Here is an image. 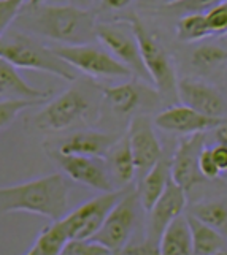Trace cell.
Here are the masks:
<instances>
[{
  "label": "cell",
  "instance_id": "cell-1",
  "mask_svg": "<svg viewBox=\"0 0 227 255\" xmlns=\"http://www.w3.org/2000/svg\"><path fill=\"white\" fill-rule=\"evenodd\" d=\"M97 21L87 8L76 5H30L14 21L16 30L60 45H87L97 40Z\"/></svg>",
  "mask_w": 227,
  "mask_h": 255
},
{
  "label": "cell",
  "instance_id": "cell-2",
  "mask_svg": "<svg viewBox=\"0 0 227 255\" xmlns=\"http://www.w3.org/2000/svg\"><path fill=\"white\" fill-rule=\"evenodd\" d=\"M0 209L2 213H32L60 221L68 213V186L62 174L52 173L33 181L14 184L0 189Z\"/></svg>",
  "mask_w": 227,
  "mask_h": 255
},
{
  "label": "cell",
  "instance_id": "cell-3",
  "mask_svg": "<svg viewBox=\"0 0 227 255\" xmlns=\"http://www.w3.org/2000/svg\"><path fill=\"white\" fill-rule=\"evenodd\" d=\"M0 57L17 68L37 70L52 76L62 78L68 83L78 80V70L60 57L54 48H46L38 40L21 30L3 32L0 41Z\"/></svg>",
  "mask_w": 227,
  "mask_h": 255
},
{
  "label": "cell",
  "instance_id": "cell-4",
  "mask_svg": "<svg viewBox=\"0 0 227 255\" xmlns=\"http://www.w3.org/2000/svg\"><path fill=\"white\" fill-rule=\"evenodd\" d=\"M97 113L95 99L83 84H75L57 99L45 103L33 118V124L41 131H64L80 124H87Z\"/></svg>",
  "mask_w": 227,
  "mask_h": 255
},
{
  "label": "cell",
  "instance_id": "cell-5",
  "mask_svg": "<svg viewBox=\"0 0 227 255\" xmlns=\"http://www.w3.org/2000/svg\"><path fill=\"white\" fill-rule=\"evenodd\" d=\"M127 21L132 25L135 37L138 40L140 51H142L143 62L150 73L153 84L161 95L165 99L178 100V80L175 72L173 62L165 48L157 41L145 27V24L137 14H130Z\"/></svg>",
  "mask_w": 227,
  "mask_h": 255
},
{
  "label": "cell",
  "instance_id": "cell-6",
  "mask_svg": "<svg viewBox=\"0 0 227 255\" xmlns=\"http://www.w3.org/2000/svg\"><path fill=\"white\" fill-rule=\"evenodd\" d=\"M54 51L78 72L91 78H130V72L119 59L108 49L97 48L92 43L87 45H59Z\"/></svg>",
  "mask_w": 227,
  "mask_h": 255
},
{
  "label": "cell",
  "instance_id": "cell-7",
  "mask_svg": "<svg viewBox=\"0 0 227 255\" xmlns=\"http://www.w3.org/2000/svg\"><path fill=\"white\" fill-rule=\"evenodd\" d=\"M97 38L113 56L119 59L127 68H130V72L135 76L143 81L153 83L143 62L135 32L127 19L118 22H99Z\"/></svg>",
  "mask_w": 227,
  "mask_h": 255
},
{
  "label": "cell",
  "instance_id": "cell-8",
  "mask_svg": "<svg viewBox=\"0 0 227 255\" xmlns=\"http://www.w3.org/2000/svg\"><path fill=\"white\" fill-rule=\"evenodd\" d=\"M126 192L127 190L102 192V195L91 198L89 201H86L75 211H72V213H68L62 221L67 227L70 240L94 238V235L100 230V227L111 213V209L126 195Z\"/></svg>",
  "mask_w": 227,
  "mask_h": 255
},
{
  "label": "cell",
  "instance_id": "cell-9",
  "mask_svg": "<svg viewBox=\"0 0 227 255\" xmlns=\"http://www.w3.org/2000/svg\"><path fill=\"white\" fill-rule=\"evenodd\" d=\"M137 200L138 192L127 190L105 219L100 230L94 235V240L108 248L113 254L124 251L134 233L137 224Z\"/></svg>",
  "mask_w": 227,
  "mask_h": 255
},
{
  "label": "cell",
  "instance_id": "cell-10",
  "mask_svg": "<svg viewBox=\"0 0 227 255\" xmlns=\"http://www.w3.org/2000/svg\"><path fill=\"white\" fill-rule=\"evenodd\" d=\"M49 155L59 165V168L64 171V174H67L72 181L100 192L115 190L110 179L111 171L105 159L78 154H64L57 149L49 151Z\"/></svg>",
  "mask_w": 227,
  "mask_h": 255
},
{
  "label": "cell",
  "instance_id": "cell-11",
  "mask_svg": "<svg viewBox=\"0 0 227 255\" xmlns=\"http://www.w3.org/2000/svg\"><path fill=\"white\" fill-rule=\"evenodd\" d=\"M186 190L183 189L178 182H175L173 178L170 179L167 189L161 195V198L156 201L154 206L148 211L150 219H148V230H146V243L151 248L161 254V238L175 219L183 214L186 205L188 197Z\"/></svg>",
  "mask_w": 227,
  "mask_h": 255
},
{
  "label": "cell",
  "instance_id": "cell-12",
  "mask_svg": "<svg viewBox=\"0 0 227 255\" xmlns=\"http://www.w3.org/2000/svg\"><path fill=\"white\" fill-rule=\"evenodd\" d=\"M205 147L204 133L186 135L181 139L172 159V178L189 192L197 184L207 181L200 170V154Z\"/></svg>",
  "mask_w": 227,
  "mask_h": 255
},
{
  "label": "cell",
  "instance_id": "cell-13",
  "mask_svg": "<svg viewBox=\"0 0 227 255\" xmlns=\"http://www.w3.org/2000/svg\"><path fill=\"white\" fill-rule=\"evenodd\" d=\"M156 124L143 114L134 116L129 124L127 136L135 157L137 173L145 174L162 159V146L154 130Z\"/></svg>",
  "mask_w": 227,
  "mask_h": 255
},
{
  "label": "cell",
  "instance_id": "cell-14",
  "mask_svg": "<svg viewBox=\"0 0 227 255\" xmlns=\"http://www.w3.org/2000/svg\"><path fill=\"white\" fill-rule=\"evenodd\" d=\"M223 118L207 116L204 113H199L186 105H178V107H170L159 113L154 119L157 128H161L169 133L178 135H194L204 133L207 130H215L220 126Z\"/></svg>",
  "mask_w": 227,
  "mask_h": 255
},
{
  "label": "cell",
  "instance_id": "cell-15",
  "mask_svg": "<svg viewBox=\"0 0 227 255\" xmlns=\"http://www.w3.org/2000/svg\"><path fill=\"white\" fill-rule=\"evenodd\" d=\"M178 100L207 116L223 118L227 114V100L216 87L196 80L178 81Z\"/></svg>",
  "mask_w": 227,
  "mask_h": 255
},
{
  "label": "cell",
  "instance_id": "cell-16",
  "mask_svg": "<svg viewBox=\"0 0 227 255\" xmlns=\"http://www.w3.org/2000/svg\"><path fill=\"white\" fill-rule=\"evenodd\" d=\"M121 136L113 133H102V131H78L72 136L65 138L59 144L57 151L64 154H78L107 159L110 149L115 146Z\"/></svg>",
  "mask_w": 227,
  "mask_h": 255
},
{
  "label": "cell",
  "instance_id": "cell-17",
  "mask_svg": "<svg viewBox=\"0 0 227 255\" xmlns=\"http://www.w3.org/2000/svg\"><path fill=\"white\" fill-rule=\"evenodd\" d=\"M172 179V162L161 159L151 170H148L138 184V201L145 211H150L167 189Z\"/></svg>",
  "mask_w": 227,
  "mask_h": 255
},
{
  "label": "cell",
  "instance_id": "cell-18",
  "mask_svg": "<svg viewBox=\"0 0 227 255\" xmlns=\"http://www.w3.org/2000/svg\"><path fill=\"white\" fill-rule=\"evenodd\" d=\"M0 94L3 97H14V99H32L48 102L51 97L49 91H43L30 86L17 72V67L11 62L0 60Z\"/></svg>",
  "mask_w": 227,
  "mask_h": 255
},
{
  "label": "cell",
  "instance_id": "cell-19",
  "mask_svg": "<svg viewBox=\"0 0 227 255\" xmlns=\"http://www.w3.org/2000/svg\"><path fill=\"white\" fill-rule=\"evenodd\" d=\"M191 232H192V246L194 254L199 255H221L227 254V236L218 232L216 228L199 221L196 216L188 214Z\"/></svg>",
  "mask_w": 227,
  "mask_h": 255
},
{
  "label": "cell",
  "instance_id": "cell-20",
  "mask_svg": "<svg viewBox=\"0 0 227 255\" xmlns=\"http://www.w3.org/2000/svg\"><path fill=\"white\" fill-rule=\"evenodd\" d=\"M107 163L111 171V176L115 178L116 182L121 186H127L129 182H132L137 173V165H135V157L130 147L129 136H121L110 149L107 155Z\"/></svg>",
  "mask_w": 227,
  "mask_h": 255
},
{
  "label": "cell",
  "instance_id": "cell-21",
  "mask_svg": "<svg viewBox=\"0 0 227 255\" xmlns=\"http://www.w3.org/2000/svg\"><path fill=\"white\" fill-rule=\"evenodd\" d=\"M161 254L164 255H191L194 254L192 232L188 216H178L165 228L161 238Z\"/></svg>",
  "mask_w": 227,
  "mask_h": 255
},
{
  "label": "cell",
  "instance_id": "cell-22",
  "mask_svg": "<svg viewBox=\"0 0 227 255\" xmlns=\"http://www.w3.org/2000/svg\"><path fill=\"white\" fill-rule=\"evenodd\" d=\"M70 240L64 221H54L45 227L37 236L33 246L27 251L29 255H59L64 252V248Z\"/></svg>",
  "mask_w": 227,
  "mask_h": 255
},
{
  "label": "cell",
  "instance_id": "cell-23",
  "mask_svg": "<svg viewBox=\"0 0 227 255\" xmlns=\"http://www.w3.org/2000/svg\"><path fill=\"white\" fill-rule=\"evenodd\" d=\"M102 94L105 100L113 107V110L121 114L134 113L142 103V89L135 83L103 87Z\"/></svg>",
  "mask_w": 227,
  "mask_h": 255
},
{
  "label": "cell",
  "instance_id": "cell-24",
  "mask_svg": "<svg viewBox=\"0 0 227 255\" xmlns=\"http://www.w3.org/2000/svg\"><path fill=\"white\" fill-rule=\"evenodd\" d=\"M189 214L196 216L199 221L216 228L227 236V203L226 201H202L189 208Z\"/></svg>",
  "mask_w": 227,
  "mask_h": 255
},
{
  "label": "cell",
  "instance_id": "cell-25",
  "mask_svg": "<svg viewBox=\"0 0 227 255\" xmlns=\"http://www.w3.org/2000/svg\"><path fill=\"white\" fill-rule=\"evenodd\" d=\"M177 37L183 43H192L212 37L208 30L207 16L200 13L181 16L177 22Z\"/></svg>",
  "mask_w": 227,
  "mask_h": 255
},
{
  "label": "cell",
  "instance_id": "cell-26",
  "mask_svg": "<svg viewBox=\"0 0 227 255\" xmlns=\"http://www.w3.org/2000/svg\"><path fill=\"white\" fill-rule=\"evenodd\" d=\"M226 0H177L167 5H161L159 10L173 14V16H186V14H207L212 10H215L216 6H220Z\"/></svg>",
  "mask_w": 227,
  "mask_h": 255
},
{
  "label": "cell",
  "instance_id": "cell-27",
  "mask_svg": "<svg viewBox=\"0 0 227 255\" xmlns=\"http://www.w3.org/2000/svg\"><path fill=\"white\" fill-rule=\"evenodd\" d=\"M46 102L43 100H32V99H14V97H3L0 100V126L2 130L11 126V122L17 118V114L24 110L38 107Z\"/></svg>",
  "mask_w": 227,
  "mask_h": 255
},
{
  "label": "cell",
  "instance_id": "cell-28",
  "mask_svg": "<svg viewBox=\"0 0 227 255\" xmlns=\"http://www.w3.org/2000/svg\"><path fill=\"white\" fill-rule=\"evenodd\" d=\"M191 60L200 70H212L227 62V51L216 45H204L192 52Z\"/></svg>",
  "mask_w": 227,
  "mask_h": 255
},
{
  "label": "cell",
  "instance_id": "cell-29",
  "mask_svg": "<svg viewBox=\"0 0 227 255\" xmlns=\"http://www.w3.org/2000/svg\"><path fill=\"white\" fill-rule=\"evenodd\" d=\"M113 254L108 248L94 238H72L64 248L62 255H107Z\"/></svg>",
  "mask_w": 227,
  "mask_h": 255
},
{
  "label": "cell",
  "instance_id": "cell-30",
  "mask_svg": "<svg viewBox=\"0 0 227 255\" xmlns=\"http://www.w3.org/2000/svg\"><path fill=\"white\" fill-rule=\"evenodd\" d=\"M25 0H0V30L6 32V29L17 19L21 14Z\"/></svg>",
  "mask_w": 227,
  "mask_h": 255
},
{
  "label": "cell",
  "instance_id": "cell-31",
  "mask_svg": "<svg viewBox=\"0 0 227 255\" xmlns=\"http://www.w3.org/2000/svg\"><path fill=\"white\" fill-rule=\"evenodd\" d=\"M208 30L212 37L216 35H227V0L223 2L220 6L205 14Z\"/></svg>",
  "mask_w": 227,
  "mask_h": 255
},
{
  "label": "cell",
  "instance_id": "cell-32",
  "mask_svg": "<svg viewBox=\"0 0 227 255\" xmlns=\"http://www.w3.org/2000/svg\"><path fill=\"white\" fill-rule=\"evenodd\" d=\"M200 170H202V174L207 179H216L221 174L220 166H218L213 157L212 147H204L202 154H200Z\"/></svg>",
  "mask_w": 227,
  "mask_h": 255
},
{
  "label": "cell",
  "instance_id": "cell-33",
  "mask_svg": "<svg viewBox=\"0 0 227 255\" xmlns=\"http://www.w3.org/2000/svg\"><path fill=\"white\" fill-rule=\"evenodd\" d=\"M213 151V157L220 166L221 173L223 171H227V144H223V143H218L215 147H212Z\"/></svg>",
  "mask_w": 227,
  "mask_h": 255
},
{
  "label": "cell",
  "instance_id": "cell-34",
  "mask_svg": "<svg viewBox=\"0 0 227 255\" xmlns=\"http://www.w3.org/2000/svg\"><path fill=\"white\" fill-rule=\"evenodd\" d=\"M215 136H216L218 143L227 144V114H226V116H223L220 126L215 128Z\"/></svg>",
  "mask_w": 227,
  "mask_h": 255
},
{
  "label": "cell",
  "instance_id": "cell-35",
  "mask_svg": "<svg viewBox=\"0 0 227 255\" xmlns=\"http://www.w3.org/2000/svg\"><path fill=\"white\" fill-rule=\"evenodd\" d=\"M132 0H102V5L108 10H124Z\"/></svg>",
  "mask_w": 227,
  "mask_h": 255
},
{
  "label": "cell",
  "instance_id": "cell-36",
  "mask_svg": "<svg viewBox=\"0 0 227 255\" xmlns=\"http://www.w3.org/2000/svg\"><path fill=\"white\" fill-rule=\"evenodd\" d=\"M70 3L76 5V6H81V8H89L92 0H70Z\"/></svg>",
  "mask_w": 227,
  "mask_h": 255
},
{
  "label": "cell",
  "instance_id": "cell-37",
  "mask_svg": "<svg viewBox=\"0 0 227 255\" xmlns=\"http://www.w3.org/2000/svg\"><path fill=\"white\" fill-rule=\"evenodd\" d=\"M46 0H29L30 5H40V3H45Z\"/></svg>",
  "mask_w": 227,
  "mask_h": 255
},
{
  "label": "cell",
  "instance_id": "cell-38",
  "mask_svg": "<svg viewBox=\"0 0 227 255\" xmlns=\"http://www.w3.org/2000/svg\"><path fill=\"white\" fill-rule=\"evenodd\" d=\"M157 2H161V5H167V3H172V2H177V0H157Z\"/></svg>",
  "mask_w": 227,
  "mask_h": 255
}]
</instances>
